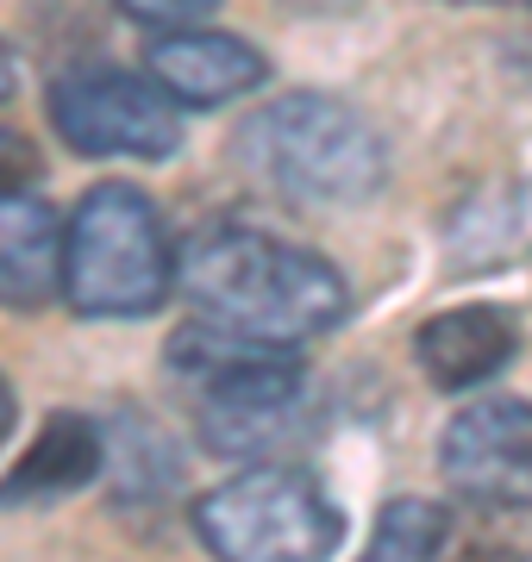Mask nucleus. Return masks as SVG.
<instances>
[{
    "label": "nucleus",
    "instance_id": "nucleus-3",
    "mask_svg": "<svg viewBox=\"0 0 532 562\" xmlns=\"http://www.w3.org/2000/svg\"><path fill=\"white\" fill-rule=\"evenodd\" d=\"M176 294V244L132 181L88 188L63 220V301L82 319H144Z\"/></svg>",
    "mask_w": 532,
    "mask_h": 562
},
{
    "label": "nucleus",
    "instance_id": "nucleus-10",
    "mask_svg": "<svg viewBox=\"0 0 532 562\" xmlns=\"http://www.w3.org/2000/svg\"><path fill=\"white\" fill-rule=\"evenodd\" d=\"M101 469H107L101 425L88 419V413H51V419H44V431H38V443H32V450L7 469V482H0V506L63 501V494L88 487Z\"/></svg>",
    "mask_w": 532,
    "mask_h": 562
},
{
    "label": "nucleus",
    "instance_id": "nucleus-1",
    "mask_svg": "<svg viewBox=\"0 0 532 562\" xmlns=\"http://www.w3.org/2000/svg\"><path fill=\"white\" fill-rule=\"evenodd\" d=\"M182 288L207 325L251 344H308L345 319V276L301 244L251 232V225H207L176 250Z\"/></svg>",
    "mask_w": 532,
    "mask_h": 562
},
{
    "label": "nucleus",
    "instance_id": "nucleus-12",
    "mask_svg": "<svg viewBox=\"0 0 532 562\" xmlns=\"http://www.w3.org/2000/svg\"><path fill=\"white\" fill-rule=\"evenodd\" d=\"M357 562H451V513L439 501H389Z\"/></svg>",
    "mask_w": 532,
    "mask_h": 562
},
{
    "label": "nucleus",
    "instance_id": "nucleus-14",
    "mask_svg": "<svg viewBox=\"0 0 532 562\" xmlns=\"http://www.w3.org/2000/svg\"><path fill=\"white\" fill-rule=\"evenodd\" d=\"M38 176V150L13 125H0V194H25V181Z\"/></svg>",
    "mask_w": 532,
    "mask_h": 562
},
{
    "label": "nucleus",
    "instance_id": "nucleus-8",
    "mask_svg": "<svg viewBox=\"0 0 532 562\" xmlns=\"http://www.w3.org/2000/svg\"><path fill=\"white\" fill-rule=\"evenodd\" d=\"M144 76L157 81L176 106H225V101H239V94H251L269 69H264V50H251L232 32L176 25V32H157L151 38Z\"/></svg>",
    "mask_w": 532,
    "mask_h": 562
},
{
    "label": "nucleus",
    "instance_id": "nucleus-6",
    "mask_svg": "<svg viewBox=\"0 0 532 562\" xmlns=\"http://www.w3.org/2000/svg\"><path fill=\"white\" fill-rule=\"evenodd\" d=\"M51 125L76 157L157 162L182 144V106L138 69L82 63L51 81Z\"/></svg>",
    "mask_w": 532,
    "mask_h": 562
},
{
    "label": "nucleus",
    "instance_id": "nucleus-4",
    "mask_svg": "<svg viewBox=\"0 0 532 562\" xmlns=\"http://www.w3.org/2000/svg\"><path fill=\"white\" fill-rule=\"evenodd\" d=\"M239 150L282 194L326 206L376 194L383 169H389V150L376 138V125L364 113H351L345 101H326V94H288V101L264 106L245 125Z\"/></svg>",
    "mask_w": 532,
    "mask_h": 562
},
{
    "label": "nucleus",
    "instance_id": "nucleus-16",
    "mask_svg": "<svg viewBox=\"0 0 532 562\" xmlns=\"http://www.w3.org/2000/svg\"><path fill=\"white\" fill-rule=\"evenodd\" d=\"M7 94H13V50L0 44V101H7Z\"/></svg>",
    "mask_w": 532,
    "mask_h": 562
},
{
    "label": "nucleus",
    "instance_id": "nucleus-9",
    "mask_svg": "<svg viewBox=\"0 0 532 562\" xmlns=\"http://www.w3.org/2000/svg\"><path fill=\"white\" fill-rule=\"evenodd\" d=\"M513 350H520V325L501 306H451V313L420 325V338H413L426 382L445 387V394L495 382L513 362Z\"/></svg>",
    "mask_w": 532,
    "mask_h": 562
},
{
    "label": "nucleus",
    "instance_id": "nucleus-5",
    "mask_svg": "<svg viewBox=\"0 0 532 562\" xmlns=\"http://www.w3.org/2000/svg\"><path fill=\"white\" fill-rule=\"evenodd\" d=\"M195 538L220 562H326L345 519L301 469H245L195 501Z\"/></svg>",
    "mask_w": 532,
    "mask_h": 562
},
{
    "label": "nucleus",
    "instance_id": "nucleus-13",
    "mask_svg": "<svg viewBox=\"0 0 532 562\" xmlns=\"http://www.w3.org/2000/svg\"><path fill=\"white\" fill-rule=\"evenodd\" d=\"M125 20L151 25V32H176V25H201L220 13V0H113Z\"/></svg>",
    "mask_w": 532,
    "mask_h": 562
},
{
    "label": "nucleus",
    "instance_id": "nucleus-7",
    "mask_svg": "<svg viewBox=\"0 0 532 562\" xmlns=\"http://www.w3.org/2000/svg\"><path fill=\"white\" fill-rule=\"evenodd\" d=\"M445 482L483 513L532 506V401H476L445 425L439 443Z\"/></svg>",
    "mask_w": 532,
    "mask_h": 562
},
{
    "label": "nucleus",
    "instance_id": "nucleus-11",
    "mask_svg": "<svg viewBox=\"0 0 532 562\" xmlns=\"http://www.w3.org/2000/svg\"><path fill=\"white\" fill-rule=\"evenodd\" d=\"M63 294V220L38 194H0V306Z\"/></svg>",
    "mask_w": 532,
    "mask_h": 562
},
{
    "label": "nucleus",
    "instance_id": "nucleus-2",
    "mask_svg": "<svg viewBox=\"0 0 532 562\" xmlns=\"http://www.w3.org/2000/svg\"><path fill=\"white\" fill-rule=\"evenodd\" d=\"M169 369L195 394V425L213 457H269L308 413V375L276 344L232 338L220 325H182L169 338Z\"/></svg>",
    "mask_w": 532,
    "mask_h": 562
},
{
    "label": "nucleus",
    "instance_id": "nucleus-15",
    "mask_svg": "<svg viewBox=\"0 0 532 562\" xmlns=\"http://www.w3.org/2000/svg\"><path fill=\"white\" fill-rule=\"evenodd\" d=\"M7 431H13V387L0 375V443H7Z\"/></svg>",
    "mask_w": 532,
    "mask_h": 562
}]
</instances>
